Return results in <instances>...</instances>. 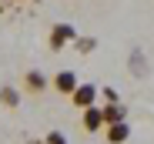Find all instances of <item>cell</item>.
I'll use <instances>...</instances> for the list:
<instances>
[{
	"mask_svg": "<svg viewBox=\"0 0 154 144\" xmlns=\"http://www.w3.org/2000/svg\"><path fill=\"white\" fill-rule=\"evenodd\" d=\"M74 37H77V30L70 27V23H54V27H50V40H47V44H50V51L57 54V51H64Z\"/></svg>",
	"mask_w": 154,
	"mask_h": 144,
	"instance_id": "1",
	"label": "cell"
},
{
	"mask_svg": "<svg viewBox=\"0 0 154 144\" xmlns=\"http://www.w3.org/2000/svg\"><path fill=\"white\" fill-rule=\"evenodd\" d=\"M70 101H74V107H94V101H97V87L94 84H77V90L70 94Z\"/></svg>",
	"mask_w": 154,
	"mask_h": 144,
	"instance_id": "2",
	"label": "cell"
},
{
	"mask_svg": "<svg viewBox=\"0 0 154 144\" xmlns=\"http://www.w3.org/2000/svg\"><path fill=\"white\" fill-rule=\"evenodd\" d=\"M47 87H50L47 74H40V70H27V74H23V90L27 94H44Z\"/></svg>",
	"mask_w": 154,
	"mask_h": 144,
	"instance_id": "3",
	"label": "cell"
},
{
	"mask_svg": "<svg viewBox=\"0 0 154 144\" xmlns=\"http://www.w3.org/2000/svg\"><path fill=\"white\" fill-rule=\"evenodd\" d=\"M50 84H54V90H60V94L70 97V94L77 90V74H74V70H60V74H54Z\"/></svg>",
	"mask_w": 154,
	"mask_h": 144,
	"instance_id": "4",
	"label": "cell"
},
{
	"mask_svg": "<svg viewBox=\"0 0 154 144\" xmlns=\"http://www.w3.org/2000/svg\"><path fill=\"white\" fill-rule=\"evenodd\" d=\"M81 127L87 134H97L104 127V117H100V107H84V117H81Z\"/></svg>",
	"mask_w": 154,
	"mask_h": 144,
	"instance_id": "5",
	"label": "cell"
},
{
	"mask_svg": "<svg viewBox=\"0 0 154 144\" xmlns=\"http://www.w3.org/2000/svg\"><path fill=\"white\" fill-rule=\"evenodd\" d=\"M100 117H104V127H107V124H121L124 117H127V111H124V104L117 101V104H107V107H100Z\"/></svg>",
	"mask_w": 154,
	"mask_h": 144,
	"instance_id": "6",
	"label": "cell"
},
{
	"mask_svg": "<svg viewBox=\"0 0 154 144\" xmlns=\"http://www.w3.org/2000/svg\"><path fill=\"white\" fill-rule=\"evenodd\" d=\"M127 137H131L127 121H121V124H107V144H124Z\"/></svg>",
	"mask_w": 154,
	"mask_h": 144,
	"instance_id": "7",
	"label": "cell"
},
{
	"mask_svg": "<svg viewBox=\"0 0 154 144\" xmlns=\"http://www.w3.org/2000/svg\"><path fill=\"white\" fill-rule=\"evenodd\" d=\"M0 104H4V107H17V104H20V90L10 87V84L0 87Z\"/></svg>",
	"mask_w": 154,
	"mask_h": 144,
	"instance_id": "8",
	"label": "cell"
},
{
	"mask_svg": "<svg viewBox=\"0 0 154 144\" xmlns=\"http://www.w3.org/2000/svg\"><path fill=\"white\" fill-rule=\"evenodd\" d=\"M131 70H134V77H141L144 70H147V67H144V60H141V51H134V54H131Z\"/></svg>",
	"mask_w": 154,
	"mask_h": 144,
	"instance_id": "9",
	"label": "cell"
},
{
	"mask_svg": "<svg viewBox=\"0 0 154 144\" xmlns=\"http://www.w3.org/2000/svg\"><path fill=\"white\" fill-rule=\"evenodd\" d=\"M94 47H97V40H94V37H91V40H87V37H84V40H77V51H81V54H91Z\"/></svg>",
	"mask_w": 154,
	"mask_h": 144,
	"instance_id": "10",
	"label": "cell"
},
{
	"mask_svg": "<svg viewBox=\"0 0 154 144\" xmlns=\"http://www.w3.org/2000/svg\"><path fill=\"white\" fill-rule=\"evenodd\" d=\"M97 94H104L107 104H117V90H114V87H97Z\"/></svg>",
	"mask_w": 154,
	"mask_h": 144,
	"instance_id": "11",
	"label": "cell"
},
{
	"mask_svg": "<svg viewBox=\"0 0 154 144\" xmlns=\"http://www.w3.org/2000/svg\"><path fill=\"white\" fill-rule=\"evenodd\" d=\"M47 144H67V137H64L60 131H50V134H47Z\"/></svg>",
	"mask_w": 154,
	"mask_h": 144,
	"instance_id": "12",
	"label": "cell"
}]
</instances>
